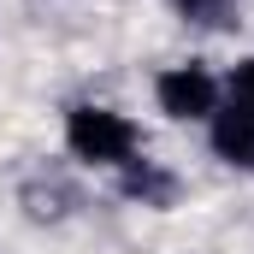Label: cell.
<instances>
[{"label":"cell","instance_id":"1","mask_svg":"<svg viewBox=\"0 0 254 254\" xmlns=\"http://www.w3.org/2000/svg\"><path fill=\"white\" fill-rule=\"evenodd\" d=\"M65 142H71V154L89 160V166H130V154H136V125L119 119V113H107V107H71Z\"/></svg>","mask_w":254,"mask_h":254},{"label":"cell","instance_id":"2","mask_svg":"<svg viewBox=\"0 0 254 254\" xmlns=\"http://www.w3.org/2000/svg\"><path fill=\"white\" fill-rule=\"evenodd\" d=\"M160 107L172 119H213V107H219L213 71L207 65H172V71H160Z\"/></svg>","mask_w":254,"mask_h":254},{"label":"cell","instance_id":"3","mask_svg":"<svg viewBox=\"0 0 254 254\" xmlns=\"http://www.w3.org/2000/svg\"><path fill=\"white\" fill-rule=\"evenodd\" d=\"M213 148H219V160H231V166L254 172V113L225 107V113L213 119Z\"/></svg>","mask_w":254,"mask_h":254},{"label":"cell","instance_id":"4","mask_svg":"<svg viewBox=\"0 0 254 254\" xmlns=\"http://www.w3.org/2000/svg\"><path fill=\"white\" fill-rule=\"evenodd\" d=\"M184 18H195V24H225L231 18V0H172Z\"/></svg>","mask_w":254,"mask_h":254},{"label":"cell","instance_id":"5","mask_svg":"<svg viewBox=\"0 0 254 254\" xmlns=\"http://www.w3.org/2000/svg\"><path fill=\"white\" fill-rule=\"evenodd\" d=\"M231 107L254 113V60H243L237 71H231Z\"/></svg>","mask_w":254,"mask_h":254}]
</instances>
